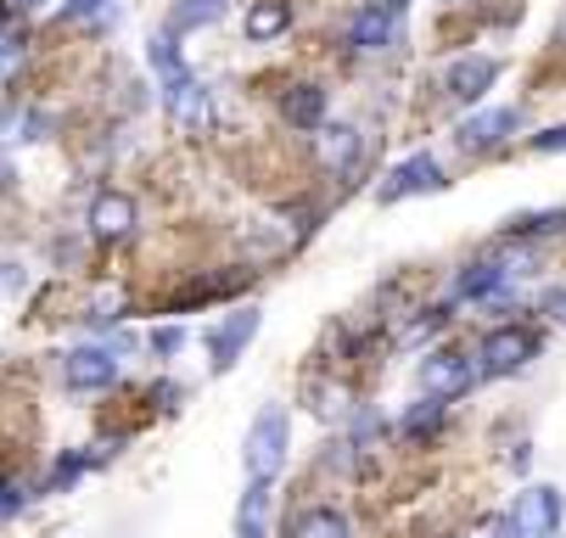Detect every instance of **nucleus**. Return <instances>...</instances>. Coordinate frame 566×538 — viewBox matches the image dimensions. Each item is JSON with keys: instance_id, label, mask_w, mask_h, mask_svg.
<instances>
[{"instance_id": "423d86ee", "label": "nucleus", "mask_w": 566, "mask_h": 538, "mask_svg": "<svg viewBox=\"0 0 566 538\" xmlns=\"http://www.w3.org/2000/svg\"><path fill=\"white\" fill-rule=\"evenodd\" d=\"M511 521H516L522 538H544V532H555V527H560V488H527V494L516 499Z\"/></svg>"}, {"instance_id": "20e7f679", "label": "nucleus", "mask_w": 566, "mask_h": 538, "mask_svg": "<svg viewBox=\"0 0 566 538\" xmlns=\"http://www.w3.org/2000/svg\"><path fill=\"white\" fill-rule=\"evenodd\" d=\"M438 186H443L438 158H432V151H416L410 163H398V169L387 175V186L376 191V202H403V197H416V191H438Z\"/></svg>"}, {"instance_id": "ddd939ff", "label": "nucleus", "mask_w": 566, "mask_h": 538, "mask_svg": "<svg viewBox=\"0 0 566 538\" xmlns=\"http://www.w3.org/2000/svg\"><path fill=\"white\" fill-rule=\"evenodd\" d=\"M281 113H286L292 129H319V118H326V91H319V85H297V91H286Z\"/></svg>"}, {"instance_id": "f3484780", "label": "nucleus", "mask_w": 566, "mask_h": 538, "mask_svg": "<svg viewBox=\"0 0 566 538\" xmlns=\"http://www.w3.org/2000/svg\"><path fill=\"white\" fill-rule=\"evenodd\" d=\"M292 538H348V516H343V510H332V505H314V510H303V516H297Z\"/></svg>"}, {"instance_id": "f257e3e1", "label": "nucleus", "mask_w": 566, "mask_h": 538, "mask_svg": "<svg viewBox=\"0 0 566 538\" xmlns=\"http://www.w3.org/2000/svg\"><path fill=\"white\" fill-rule=\"evenodd\" d=\"M286 443H292V421H286L281 404H270V410L248 426V449H241L253 483H275V472L286 466Z\"/></svg>"}, {"instance_id": "c756f323", "label": "nucleus", "mask_w": 566, "mask_h": 538, "mask_svg": "<svg viewBox=\"0 0 566 538\" xmlns=\"http://www.w3.org/2000/svg\"><path fill=\"white\" fill-rule=\"evenodd\" d=\"M23 292V275H18V264H0V297H18Z\"/></svg>"}, {"instance_id": "4be33fe9", "label": "nucleus", "mask_w": 566, "mask_h": 538, "mask_svg": "<svg viewBox=\"0 0 566 538\" xmlns=\"http://www.w3.org/2000/svg\"><path fill=\"white\" fill-rule=\"evenodd\" d=\"M443 326H449V309H427V315H421V320H416L410 331H403V348H416V342H427V337H438Z\"/></svg>"}, {"instance_id": "1a4fd4ad", "label": "nucleus", "mask_w": 566, "mask_h": 538, "mask_svg": "<svg viewBox=\"0 0 566 538\" xmlns=\"http://www.w3.org/2000/svg\"><path fill=\"white\" fill-rule=\"evenodd\" d=\"M494 80H500V62H489V56H460L454 67H449V96L454 102H482L494 91Z\"/></svg>"}, {"instance_id": "393cba45", "label": "nucleus", "mask_w": 566, "mask_h": 538, "mask_svg": "<svg viewBox=\"0 0 566 538\" xmlns=\"http://www.w3.org/2000/svg\"><path fill=\"white\" fill-rule=\"evenodd\" d=\"M23 499H29V488H23L18 477H0V516H18Z\"/></svg>"}, {"instance_id": "9d476101", "label": "nucleus", "mask_w": 566, "mask_h": 538, "mask_svg": "<svg viewBox=\"0 0 566 538\" xmlns=\"http://www.w3.org/2000/svg\"><path fill=\"white\" fill-rule=\"evenodd\" d=\"M259 320H264V315H259V309H248V315H230V320L213 331V370H219V376L241 359V348H248V342L259 337Z\"/></svg>"}, {"instance_id": "6e6552de", "label": "nucleus", "mask_w": 566, "mask_h": 538, "mask_svg": "<svg viewBox=\"0 0 566 538\" xmlns=\"http://www.w3.org/2000/svg\"><path fill=\"white\" fill-rule=\"evenodd\" d=\"M129 230H135V197L102 191L96 208H91V236H96V242H124Z\"/></svg>"}, {"instance_id": "72a5a7b5", "label": "nucleus", "mask_w": 566, "mask_h": 538, "mask_svg": "<svg viewBox=\"0 0 566 538\" xmlns=\"http://www.w3.org/2000/svg\"><path fill=\"white\" fill-rule=\"evenodd\" d=\"M7 191H12V169H7V163H0V197H7Z\"/></svg>"}, {"instance_id": "bb28decb", "label": "nucleus", "mask_w": 566, "mask_h": 538, "mask_svg": "<svg viewBox=\"0 0 566 538\" xmlns=\"http://www.w3.org/2000/svg\"><path fill=\"white\" fill-rule=\"evenodd\" d=\"M85 466H91L85 454H67V460H56V472H51V494H56V488H67V483H73L78 472H85Z\"/></svg>"}, {"instance_id": "2f4dec72", "label": "nucleus", "mask_w": 566, "mask_h": 538, "mask_svg": "<svg viewBox=\"0 0 566 538\" xmlns=\"http://www.w3.org/2000/svg\"><path fill=\"white\" fill-rule=\"evenodd\" d=\"M489 538H522V532H516V521H511V516H500V521H494V532H489Z\"/></svg>"}, {"instance_id": "0eeeda50", "label": "nucleus", "mask_w": 566, "mask_h": 538, "mask_svg": "<svg viewBox=\"0 0 566 538\" xmlns=\"http://www.w3.org/2000/svg\"><path fill=\"white\" fill-rule=\"evenodd\" d=\"M169 118H175L180 135H202L213 124V102H208V91L191 80V73H186L180 85H169Z\"/></svg>"}, {"instance_id": "cd10ccee", "label": "nucleus", "mask_w": 566, "mask_h": 538, "mask_svg": "<svg viewBox=\"0 0 566 538\" xmlns=\"http://www.w3.org/2000/svg\"><path fill=\"white\" fill-rule=\"evenodd\" d=\"M533 151H566V124H555V129L533 135Z\"/></svg>"}, {"instance_id": "c85d7f7f", "label": "nucleus", "mask_w": 566, "mask_h": 538, "mask_svg": "<svg viewBox=\"0 0 566 538\" xmlns=\"http://www.w3.org/2000/svg\"><path fill=\"white\" fill-rule=\"evenodd\" d=\"M180 342H186V331H180V326H164V331L151 337V348H157V354H180Z\"/></svg>"}, {"instance_id": "7c9ffc66", "label": "nucleus", "mask_w": 566, "mask_h": 538, "mask_svg": "<svg viewBox=\"0 0 566 538\" xmlns=\"http://www.w3.org/2000/svg\"><path fill=\"white\" fill-rule=\"evenodd\" d=\"M544 309H549L555 320H566V292H549V297H544Z\"/></svg>"}, {"instance_id": "c9c22d12", "label": "nucleus", "mask_w": 566, "mask_h": 538, "mask_svg": "<svg viewBox=\"0 0 566 538\" xmlns=\"http://www.w3.org/2000/svg\"><path fill=\"white\" fill-rule=\"evenodd\" d=\"M544 538H555V532H544Z\"/></svg>"}, {"instance_id": "f704fd0d", "label": "nucleus", "mask_w": 566, "mask_h": 538, "mask_svg": "<svg viewBox=\"0 0 566 538\" xmlns=\"http://www.w3.org/2000/svg\"><path fill=\"white\" fill-rule=\"evenodd\" d=\"M29 7H40V0H12V12H29Z\"/></svg>"}, {"instance_id": "4468645a", "label": "nucleus", "mask_w": 566, "mask_h": 538, "mask_svg": "<svg viewBox=\"0 0 566 538\" xmlns=\"http://www.w3.org/2000/svg\"><path fill=\"white\" fill-rule=\"evenodd\" d=\"M392 29H398V18L365 7V12L348 23V45H354V51H381V45H392Z\"/></svg>"}, {"instance_id": "dca6fc26", "label": "nucleus", "mask_w": 566, "mask_h": 538, "mask_svg": "<svg viewBox=\"0 0 566 538\" xmlns=\"http://www.w3.org/2000/svg\"><path fill=\"white\" fill-rule=\"evenodd\" d=\"M500 286H505V270H500V259L465 264V270H460V281H454V292H460V297H494Z\"/></svg>"}, {"instance_id": "a878e982", "label": "nucleus", "mask_w": 566, "mask_h": 538, "mask_svg": "<svg viewBox=\"0 0 566 538\" xmlns=\"http://www.w3.org/2000/svg\"><path fill=\"white\" fill-rule=\"evenodd\" d=\"M113 7H107V0H67V7H62V18L67 23H85V18H107Z\"/></svg>"}, {"instance_id": "b1692460", "label": "nucleus", "mask_w": 566, "mask_h": 538, "mask_svg": "<svg viewBox=\"0 0 566 538\" xmlns=\"http://www.w3.org/2000/svg\"><path fill=\"white\" fill-rule=\"evenodd\" d=\"M118 315H124V292H118V286H113V292H96L91 320H102V326H107V320H118Z\"/></svg>"}, {"instance_id": "9b49d317", "label": "nucleus", "mask_w": 566, "mask_h": 538, "mask_svg": "<svg viewBox=\"0 0 566 538\" xmlns=\"http://www.w3.org/2000/svg\"><path fill=\"white\" fill-rule=\"evenodd\" d=\"M511 129H516V107H489V113H476V118L460 124V146H465V151H489V146H500Z\"/></svg>"}, {"instance_id": "7ed1b4c3", "label": "nucleus", "mask_w": 566, "mask_h": 538, "mask_svg": "<svg viewBox=\"0 0 566 538\" xmlns=\"http://www.w3.org/2000/svg\"><path fill=\"white\" fill-rule=\"evenodd\" d=\"M471 381H476V365L465 359V354H427L421 359V388H427V399H460V393H471Z\"/></svg>"}, {"instance_id": "412c9836", "label": "nucleus", "mask_w": 566, "mask_h": 538, "mask_svg": "<svg viewBox=\"0 0 566 538\" xmlns=\"http://www.w3.org/2000/svg\"><path fill=\"white\" fill-rule=\"evenodd\" d=\"M146 62L164 73V85H180V80H186V62H180L175 40H151V45H146Z\"/></svg>"}, {"instance_id": "5701e85b", "label": "nucleus", "mask_w": 566, "mask_h": 538, "mask_svg": "<svg viewBox=\"0 0 566 538\" xmlns=\"http://www.w3.org/2000/svg\"><path fill=\"white\" fill-rule=\"evenodd\" d=\"M560 224H566V213H527L511 230H516V236H549V230H560Z\"/></svg>"}, {"instance_id": "f8f14e48", "label": "nucleus", "mask_w": 566, "mask_h": 538, "mask_svg": "<svg viewBox=\"0 0 566 538\" xmlns=\"http://www.w3.org/2000/svg\"><path fill=\"white\" fill-rule=\"evenodd\" d=\"M359 151H365L359 129H354V124H337V129L319 135V169H332V175H354V169H359Z\"/></svg>"}, {"instance_id": "39448f33", "label": "nucleus", "mask_w": 566, "mask_h": 538, "mask_svg": "<svg viewBox=\"0 0 566 538\" xmlns=\"http://www.w3.org/2000/svg\"><path fill=\"white\" fill-rule=\"evenodd\" d=\"M62 376H67V388L96 393V388H113V381H118V359L107 348H73L62 359Z\"/></svg>"}, {"instance_id": "6ab92c4d", "label": "nucleus", "mask_w": 566, "mask_h": 538, "mask_svg": "<svg viewBox=\"0 0 566 538\" xmlns=\"http://www.w3.org/2000/svg\"><path fill=\"white\" fill-rule=\"evenodd\" d=\"M264 505H270V483H253L235 516V538H264Z\"/></svg>"}, {"instance_id": "aec40b11", "label": "nucleus", "mask_w": 566, "mask_h": 538, "mask_svg": "<svg viewBox=\"0 0 566 538\" xmlns=\"http://www.w3.org/2000/svg\"><path fill=\"white\" fill-rule=\"evenodd\" d=\"M224 18V0H191V7H175L169 18V34H186V29H208Z\"/></svg>"}, {"instance_id": "a211bd4d", "label": "nucleus", "mask_w": 566, "mask_h": 538, "mask_svg": "<svg viewBox=\"0 0 566 538\" xmlns=\"http://www.w3.org/2000/svg\"><path fill=\"white\" fill-rule=\"evenodd\" d=\"M443 415H449V404L443 399H421V404H410V415H403V437H410V443H421V437H432L438 426H443Z\"/></svg>"}, {"instance_id": "2eb2a0df", "label": "nucleus", "mask_w": 566, "mask_h": 538, "mask_svg": "<svg viewBox=\"0 0 566 538\" xmlns=\"http://www.w3.org/2000/svg\"><path fill=\"white\" fill-rule=\"evenodd\" d=\"M292 29V7L286 0H259V7H248V40H281Z\"/></svg>"}, {"instance_id": "473e14b6", "label": "nucleus", "mask_w": 566, "mask_h": 538, "mask_svg": "<svg viewBox=\"0 0 566 538\" xmlns=\"http://www.w3.org/2000/svg\"><path fill=\"white\" fill-rule=\"evenodd\" d=\"M370 7H376V12H387V18H398L403 7H410V0H370Z\"/></svg>"}, {"instance_id": "f03ea898", "label": "nucleus", "mask_w": 566, "mask_h": 538, "mask_svg": "<svg viewBox=\"0 0 566 538\" xmlns=\"http://www.w3.org/2000/svg\"><path fill=\"white\" fill-rule=\"evenodd\" d=\"M533 354H538V337L527 326H500L482 337V370L489 376H516Z\"/></svg>"}]
</instances>
